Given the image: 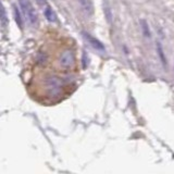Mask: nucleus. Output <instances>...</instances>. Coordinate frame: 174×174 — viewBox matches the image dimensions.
<instances>
[{
    "mask_svg": "<svg viewBox=\"0 0 174 174\" xmlns=\"http://www.w3.org/2000/svg\"><path fill=\"white\" fill-rule=\"evenodd\" d=\"M19 4L22 9L23 14L26 18L27 22L33 27H37L38 23H39V19H38L37 11H36L35 7L33 6L31 0H19Z\"/></svg>",
    "mask_w": 174,
    "mask_h": 174,
    "instance_id": "obj_1",
    "label": "nucleus"
},
{
    "mask_svg": "<svg viewBox=\"0 0 174 174\" xmlns=\"http://www.w3.org/2000/svg\"><path fill=\"white\" fill-rule=\"evenodd\" d=\"M104 13H105V18H106L107 22H108L109 24H111L112 12H111V9H110V4H109L108 0H104Z\"/></svg>",
    "mask_w": 174,
    "mask_h": 174,
    "instance_id": "obj_9",
    "label": "nucleus"
},
{
    "mask_svg": "<svg viewBox=\"0 0 174 174\" xmlns=\"http://www.w3.org/2000/svg\"><path fill=\"white\" fill-rule=\"evenodd\" d=\"M139 23H141V32H143V35L145 36L146 38L151 37V31H150V27H149L148 22L146 21L145 19H141Z\"/></svg>",
    "mask_w": 174,
    "mask_h": 174,
    "instance_id": "obj_8",
    "label": "nucleus"
},
{
    "mask_svg": "<svg viewBox=\"0 0 174 174\" xmlns=\"http://www.w3.org/2000/svg\"><path fill=\"white\" fill-rule=\"evenodd\" d=\"M88 56H87L86 51H83V54H82V63H83V69H86L87 66H88Z\"/></svg>",
    "mask_w": 174,
    "mask_h": 174,
    "instance_id": "obj_11",
    "label": "nucleus"
},
{
    "mask_svg": "<svg viewBox=\"0 0 174 174\" xmlns=\"http://www.w3.org/2000/svg\"><path fill=\"white\" fill-rule=\"evenodd\" d=\"M13 15H14V20H15V22H17L18 26L22 29L23 28V20L21 17V12H20V10L18 9L17 6H13Z\"/></svg>",
    "mask_w": 174,
    "mask_h": 174,
    "instance_id": "obj_10",
    "label": "nucleus"
},
{
    "mask_svg": "<svg viewBox=\"0 0 174 174\" xmlns=\"http://www.w3.org/2000/svg\"><path fill=\"white\" fill-rule=\"evenodd\" d=\"M82 34H83V37L85 38L86 42L88 43L94 49L98 50V51H105V50H106L104 44L100 42L99 39H97L96 37H94L93 35H90L89 33H86V32H83Z\"/></svg>",
    "mask_w": 174,
    "mask_h": 174,
    "instance_id": "obj_5",
    "label": "nucleus"
},
{
    "mask_svg": "<svg viewBox=\"0 0 174 174\" xmlns=\"http://www.w3.org/2000/svg\"><path fill=\"white\" fill-rule=\"evenodd\" d=\"M75 63V56L74 52L71 49H65L61 52L59 57V64L63 69H70Z\"/></svg>",
    "mask_w": 174,
    "mask_h": 174,
    "instance_id": "obj_3",
    "label": "nucleus"
},
{
    "mask_svg": "<svg viewBox=\"0 0 174 174\" xmlns=\"http://www.w3.org/2000/svg\"><path fill=\"white\" fill-rule=\"evenodd\" d=\"M38 4L42 7L43 13L45 15V18L47 19V21L51 23H56L58 21V17H57V13L54 12V10L52 9V7L49 4V2L47 0H37Z\"/></svg>",
    "mask_w": 174,
    "mask_h": 174,
    "instance_id": "obj_4",
    "label": "nucleus"
},
{
    "mask_svg": "<svg viewBox=\"0 0 174 174\" xmlns=\"http://www.w3.org/2000/svg\"><path fill=\"white\" fill-rule=\"evenodd\" d=\"M81 9L87 17H90L94 14V4L91 0H79Z\"/></svg>",
    "mask_w": 174,
    "mask_h": 174,
    "instance_id": "obj_6",
    "label": "nucleus"
},
{
    "mask_svg": "<svg viewBox=\"0 0 174 174\" xmlns=\"http://www.w3.org/2000/svg\"><path fill=\"white\" fill-rule=\"evenodd\" d=\"M45 87L47 93L51 97H56L61 93V87H62V82L56 75H48L45 79Z\"/></svg>",
    "mask_w": 174,
    "mask_h": 174,
    "instance_id": "obj_2",
    "label": "nucleus"
},
{
    "mask_svg": "<svg viewBox=\"0 0 174 174\" xmlns=\"http://www.w3.org/2000/svg\"><path fill=\"white\" fill-rule=\"evenodd\" d=\"M1 13H2V17H1L2 25H6V23H7V18H6V10H4L3 7H2V9H1Z\"/></svg>",
    "mask_w": 174,
    "mask_h": 174,
    "instance_id": "obj_12",
    "label": "nucleus"
},
{
    "mask_svg": "<svg viewBox=\"0 0 174 174\" xmlns=\"http://www.w3.org/2000/svg\"><path fill=\"white\" fill-rule=\"evenodd\" d=\"M156 51H157V54L159 57V60L161 62V64L163 65L164 69H166V66H168V60H166V52H164V49L162 47V44L160 42L156 43Z\"/></svg>",
    "mask_w": 174,
    "mask_h": 174,
    "instance_id": "obj_7",
    "label": "nucleus"
}]
</instances>
